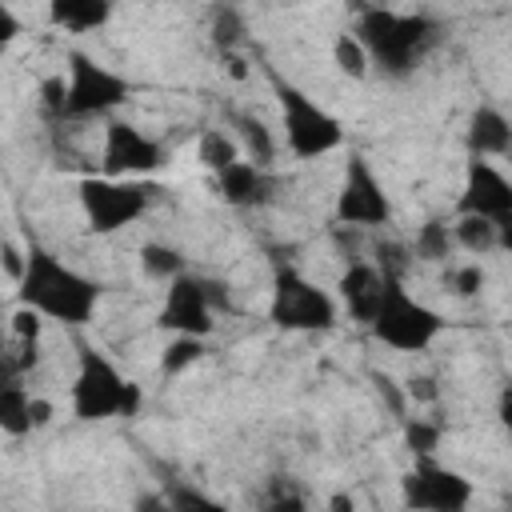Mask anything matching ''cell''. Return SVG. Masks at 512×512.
<instances>
[{
	"mask_svg": "<svg viewBox=\"0 0 512 512\" xmlns=\"http://www.w3.org/2000/svg\"><path fill=\"white\" fill-rule=\"evenodd\" d=\"M16 300L24 308L40 312L44 320L84 328L100 308V284L92 276H84L80 268L64 264L56 252L28 244L20 276H16Z\"/></svg>",
	"mask_w": 512,
	"mask_h": 512,
	"instance_id": "1",
	"label": "cell"
},
{
	"mask_svg": "<svg viewBox=\"0 0 512 512\" xmlns=\"http://www.w3.org/2000/svg\"><path fill=\"white\" fill-rule=\"evenodd\" d=\"M352 36L364 44L368 64H376L388 80H408L420 60L440 44V20L424 12H392L384 4L360 8Z\"/></svg>",
	"mask_w": 512,
	"mask_h": 512,
	"instance_id": "2",
	"label": "cell"
},
{
	"mask_svg": "<svg viewBox=\"0 0 512 512\" xmlns=\"http://www.w3.org/2000/svg\"><path fill=\"white\" fill-rule=\"evenodd\" d=\"M144 404V392L136 380H128L104 352L92 344L76 348V376H72V416L84 424L100 420H128Z\"/></svg>",
	"mask_w": 512,
	"mask_h": 512,
	"instance_id": "3",
	"label": "cell"
},
{
	"mask_svg": "<svg viewBox=\"0 0 512 512\" xmlns=\"http://www.w3.org/2000/svg\"><path fill=\"white\" fill-rule=\"evenodd\" d=\"M272 88H276V100H280L284 144L296 160H320V156H328L344 144V124L324 104H316L304 88H296L280 76H272Z\"/></svg>",
	"mask_w": 512,
	"mask_h": 512,
	"instance_id": "4",
	"label": "cell"
},
{
	"mask_svg": "<svg viewBox=\"0 0 512 512\" xmlns=\"http://www.w3.org/2000/svg\"><path fill=\"white\" fill-rule=\"evenodd\" d=\"M372 336L396 352H424L440 332H444V316L436 308H428L424 300H416L404 280L384 276V296L380 308L372 316Z\"/></svg>",
	"mask_w": 512,
	"mask_h": 512,
	"instance_id": "5",
	"label": "cell"
},
{
	"mask_svg": "<svg viewBox=\"0 0 512 512\" xmlns=\"http://www.w3.org/2000/svg\"><path fill=\"white\" fill-rule=\"evenodd\" d=\"M268 320L284 332H328L340 320V304L328 288L312 284L304 272L280 264L272 272V300Z\"/></svg>",
	"mask_w": 512,
	"mask_h": 512,
	"instance_id": "6",
	"label": "cell"
},
{
	"mask_svg": "<svg viewBox=\"0 0 512 512\" xmlns=\"http://www.w3.org/2000/svg\"><path fill=\"white\" fill-rule=\"evenodd\" d=\"M68 76H64V120H92V116H108L120 104H128L132 84L128 76H120L116 68L100 64L96 56L72 48L64 60Z\"/></svg>",
	"mask_w": 512,
	"mask_h": 512,
	"instance_id": "7",
	"label": "cell"
},
{
	"mask_svg": "<svg viewBox=\"0 0 512 512\" xmlns=\"http://www.w3.org/2000/svg\"><path fill=\"white\" fill-rule=\"evenodd\" d=\"M152 196L156 188L132 176H84L80 180V212L96 236L136 224L152 208Z\"/></svg>",
	"mask_w": 512,
	"mask_h": 512,
	"instance_id": "8",
	"label": "cell"
},
{
	"mask_svg": "<svg viewBox=\"0 0 512 512\" xmlns=\"http://www.w3.org/2000/svg\"><path fill=\"white\" fill-rule=\"evenodd\" d=\"M336 224L340 228H384L392 224V200L376 176V168L368 164L364 152H352L340 176V192H336Z\"/></svg>",
	"mask_w": 512,
	"mask_h": 512,
	"instance_id": "9",
	"label": "cell"
},
{
	"mask_svg": "<svg viewBox=\"0 0 512 512\" xmlns=\"http://www.w3.org/2000/svg\"><path fill=\"white\" fill-rule=\"evenodd\" d=\"M400 500L416 512H464L472 504V480L432 456H416V464L400 476Z\"/></svg>",
	"mask_w": 512,
	"mask_h": 512,
	"instance_id": "10",
	"label": "cell"
},
{
	"mask_svg": "<svg viewBox=\"0 0 512 512\" xmlns=\"http://www.w3.org/2000/svg\"><path fill=\"white\" fill-rule=\"evenodd\" d=\"M168 164V144L148 136L132 120H108L104 124V148H100V168L104 176H148Z\"/></svg>",
	"mask_w": 512,
	"mask_h": 512,
	"instance_id": "11",
	"label": "cell"
},
{
	"mask_svg": "<svg viewBox=\"0 0 512 512\" xmlns=\"http://www.w3.org/2000/svg\"><path fill=\"white\" fill-rule=\"evenodd\" d=\"M472 212L492 220L504 236H512V180L488 160V156H472L464 168V192L456 200V216Z\"/></svg>",
	"mask_w": 512,
	"mask_h": 512,
	"instance_id": "12",
	"label": "cell"
},
{
	"mask_svg": "<svg viewBox=\"0 0 512 512\" xmlns=\"http://www.w3.org/2000/svg\"><path fill=\"white\" fill-rule=\"evenodd\" d=\"M156 328L164 332H188V336H208L216 328V312L204 292V276L180 272L164 284V304L156 312Z\"/></svg>",
	"mask_w": 512,
	"mask_h": 512,
	"instance_id": "13",
	"label": "cell"
},
{
	"mask_svg": "<svg viewBox=\"0 0 512 512\" xmlns=\"http://www.w3.org/2000/svg\"><path fill=\"white\" fill-rule=\"evenodd\" d=\"M216 196L232 208H264L276 196V176L244 156H236L232 164H224L216 172Z\"/></svg>",
	"mask_w": 512,
	"mask_h": 512,
	"instance_id": "14",
	"label": "cell"
},
{
	"mask_svg": "<svg viewBox=\"0 0 512 512\" xmlns=\"http://www.w3.org/2000/svg\"><path fill=\"white\" fill-rule=\"evenodd\" d=\"M380 296H384V276L372 260H352L348 256V268L340 272L336 280V300L344 304V312L356 320V324H372L376 308H380Z\"/></svg>",
	"mask_w": 512,
	"mask_h": 512,
	"instance_id": "15",
	"label": "cell"
},
{
	"mask_svg": "<svg viewBox=\"0 0 512 512\" xmlns=\"http://www.w3.org/2000/svg\"><path fill=\"white\" fill-rule=\"evenodd\" d=\"M464 144H468V156H508V148H512L508 116L492 104L472 108L468 128H464Z\"/></svg>",
	"mask_w": 512,
	"mask_h": 512,
	"instance_id": "16",
	"label": "cell"
},
{
	"mask_svg": "<svg viewBox=\"0 0 512 512\" xmlns=\"http://www.w3.org/2000/svg\"><path fill=\"white\" fill-rule=\"evenodd\" d=\"M112 16V0H48V20L64 32H96Z\"/></svg>",
	"mask_w": 512,
	"mask_h": 512,
	"instance_id": "17",
	"label": "cell"
},
{
	"mask_svg": "<svg viewBox=\"0 0 512 512\" xmlns=\"http://www.w3.org/2000/svg\"><path fill=\"white\" fill-rule=\"evenodd\" d=\"M452 244L472 252V256H488L496 248H512V236H504L492 220L484 216H472V212H460L456 224H452Z\"/></svg>",
	"mask_w": 512,
	"mask_h": 512,
	"instance_id": "18",
	"label": "cell"
},
{
	"mask_svg": "<svg viewBox=\"0 0 512 512\" xmlns=\"http://www.w3.org/2000/svg\"><path fill=\"white\" fill-rule=\"evenodd\" d=\"M232 136L244 148V160L260 164V168H272V160H276V136H272V128L260 116L232 112Z\"/></svg>",
	"mask_w": 512,
	"mask_h": 512,
	"instance_id": "19",
	"label": "cell"
},
{
	"mask_svg": "<svg viewBox=\"0 0 512 512\" xmlns=\"http://www.w3.org/2000/svg\"><path fill=\"white\" fill-rule=\"evenodd\" d=\"M28 388L20 376H4L0 380V432L4 436H28L32 432V416H28Z\"/></svg>",
	"mask_w": 512,
	"mask_h": 512,
	"instance_id": "20",
	"label": "cell"
},
{
	"mask_svg": "<svg viewBox=\"0 0 512 512\" xmlns=\"http://www.w3.org/2000/svg\"><path fill=\"white\" fill-rule=\"evenodd\" d=\"M452 224L448 220H440V216H432V220H424L420 228H416V240H412V260H420V264H448V256H452Z\"/></svg>",
	"mask_w": 512,
	"mask_h": 512,
	"instance_id": "21",
	"label": "cell"
},
{
	"mask_svg": "<svg viewBox=\"0 0 512 512\" xmlns=\"http://www.w3.org/2000/svg\"><path fill=\"white\" fill-rule=\"evenodd\" d=\"M140 272L156 284H168L172 276L188 272V260L180 256V248H172L164 240H148V244H140Z\"/></svg>",
	"mask_w": 512,
	"mask_h": 512,
	"instance_id": "22",
	"label": "cell"
},
{
	"mask_svg": "<svg viewBox=\"0 0 512 512\" xmlns=\"http://www.w3.org/2000/svg\"><path fill=\"white\" fill-rule=\"evenodd\" d=\"M204 360V336H188V332H172V340L164 344V352H160V376H180V372H188L192 364H200Z\"/></svg>",
	"mask_w": 512,
	"mask_h": 512,
	"instance_id": "23",
	"label": "cell"
},
{
	"mask_svg": "<svg viewBox=\"0 0 512 512\" xmlns=\"http://www.w3.org/2000/svg\"><path fill=\"white\" fill-rule=\"evenodd\" d=\"M240 156V144H236V136L232 132H224V128H204L200 132V140H196V160L216 176L224 164H232Z\"/></svg>",
	"mask_w": 512,
	"mask_h": 512,
	"instance_id": "24",
	"label": "cell"
},
{
	"mask_svg": "<svg viewBox=\"0 0 512 512\" xmlns=\"http://www.w3.org/2000/svg\"><path fill=\"white\" fill-rule=\"evenodd\" d=\"M208 32H212V44H216L220 52H236V48L244 44V36H248L244 16H240L236 4H216V8H212V20H208Z\"/></svg>",
	"mask_w": 512,
	"mask_h": 512,
	"instance_id": "25",
	"label": "cell"
},
{
	"mask_svg": "<svg viewBox=\"0 0 512 512\" xmlns=\"http://www.w3.org/2000/svg\"><path fill=\"white\" fill-rule=\"evenodd\" d=\"M332 64H336L344 76H352V80H364V76H368V52H364V44H360L352 32H340V36L332 40Z\"/></svg>",
	"mask_w": 512,
	"mask_h": 512,
	"instance_id": "26",
	"label": "cell"
},
{
	"mask_svg": "<svg viewBox=\"0 0 512 512\" xmlns=\"http://www.w3.org/2000/svg\"><path fill=\"white\" fill-rule=\"evenodd\" d=\"M440 436H444V428L436 420H424V416H408L404 420V448L412 456H432L440 448Z\"/></svg>",
	"mask_w": 512,
	"mask_h": 512,
	"instance_id": "27",
	"label": "cell"
},
{
	"mask_svg": "<svg viewBox=\"0 0 512 512\" xmlns=\"http://www.w3.org/2000/svg\"><path fill=\"white\" fill-rule=\"evenodd\" d=\"M444 288L460 300H472L484 288V268L480 264H448L444 268Z\"/></svg>",
	"mask_w": 512,
	"mask_h": 512,
	"instance_id": "28",
	"label": "cell"
},
{
	"mask_svg": "<svg viewBox=\"0 0 512 512\" xmlns=\"http://www.w3.org/2000/svg\"><path fill=\"white\" fill-rule=\"evenodd\" d=\"M376 268H380V276H396V280H404L408 276V268L416 264L412 260V252L404 248V244H396V240H380L376 244V260H372Z\"/></svg>",
	"mask_w": 512,
	"mask_h": 512,
	"instance_id": "29",
	"label": "cell"
},
{
	"mask_svg": "<svg viewBox=\"0 0 512 512\" xmlns=\"http://www.w3.org/2000/svg\"><path fill=\"white\" fill-rule=\"evenodd\" d=\"M164 500H168V508H176V512H188V508L220 512V508H224V504H220L216 496H208V492H200V488H188V484H168Z\"/></svg>",
	"mask_w": 512,
	"mask_h": 512,
	"instance_id": "30",
	"label": "cell"
},
{
	"mask_svg": "<svg viewBox=\"0 0 512 512\" xmlns=\"http://www.w3.org/2000/svg\"><path fill=\"white\" fill-rule=\"evenodd\" d=\"M264 504L272 508V512H300L308 500L296 492V484H292V476H272V488H268V496H264Z\"/></svg>",
	"mask_w": 512,
	"mask_h": 512,
	"instance_id": "31",
	"label": "cell"
},
{
	"mask_svg": "<svg viewBox=\"0 0 512 512\" xmlns=\"http://www.w3.org/2000/svg\"><path fill=\"white\" fill-rule=\"evenodd\" d=\"M40 328H44L40 312H32V308L20 304V312L12 316V336H20V340H40Z\"/></svg>",
	"mask_w": 512,
	"mask_h": 512,
	"instance_id": "32",
	"label": "cell"
},
{
	"mask_svg": "<svg viewBox=\"0 0 512 512\" xmlns=\"http://www.w3.org/2000/svg\"><path fill=\"white\" fill-rule=\"evenodd\" d=\"M40 96H44V108L64 120V76H48V80L40 84Z\"/></svg>",
	"mask_w": 512,
	"mask_h": 512,
	"instance_id": "33",
	"label": "cell"
},
{
	"mask_svg": "<svg viewBox=\"0 0 512 512\" xmlns=\"http://www.w3.org/2000/svg\"><path fill=\"white\" fill-rule=\"evenodd\" d=\"M436 396H440V388H436L432 376H412V380H408V400H416V404H436Z\"/></svg>",
	"mask_w": 512,
	"mask_h": 512,
	"instance_id": "34",
	"label": "cell"
},
{
	"mask_svg": "<svg viewBox=\"0 0 512 512\" xmlns=\"http://www.w3.org/2000/svg\"><path fill=\"white\" fill-rule=\"evenodd\" d=\"M20 36V16L8 8V0H0V52Z\"/></svg>",
	"mask_w": 512,
	"mask_h": 512,
	"instance_id": "35",
	"label": "cell"
},
{
	"mask_svg": "<svg viewBox=\"0 0 512 512\" xmlns=\"http://www.w3.org/2000/svg\"><path fill=\"white\" fill-rule=\"evenodd\" d=\"M376 388H380V396L392 404V416H404V396H400L396 380H392V376H376Z\"/></svg>",
	"mask_w": 512,
	"mask_h": 512,
	"instance_id": "36",
	"label": "cell"
},
{
	"mask_svg": "<svg viewBox=\"0 0 512 512\" xmlns=\"http://www.w3.org/2000/svg\"><path fill=\"white\" fill-rule=\"evenodd\" d=\"M52 412H56V408H52V400H44V396H32V400H28V416H32V428H44V424L52 420Z\"/></svg>",
	"mask_w": 512,
	"mask_h": 512,
	"instance_id": "37",
	"label": "cell"
},
{
	"mask_svg": "<svg viewBox=\"0 0 512 512\" xmlns=\"http://www.w3.org/2000/svg\"><path fill=\"white\" fill-rule=\"evenodd\" d=\"M0 256H4V268L12 272V280H16V276H20V264H24V252H20L16 244L4 240V244H0Z\"/></svg>",
	"mask_w": 512,
	"mask_h": 512,
	"instance_id": "38",
	"label": "cell"
},
{
	"mask_svg": "<svg viewBox=\"0 0 512 512\" xmlns=\"http://www.w3.org/2000/svg\"><path fill=\"white\" fill-rule=\"evenodd\" d=\"M220 60H224V68H228V76H232V80H244V76H248L244 60H240L236 52H220Z\"/></svg>",
	"mask_w": 512,
	"mask_h": 512,
	"instance_id": "39",
	"label": "cell"
},
{
	"mask_svg": "<svg viewBox=\"0 0 512 512\" xmlns=\"http://www.w3.org/2000/svg\"><path fill=\"white\" fill-rule=\"evenodd\" d=\"M508 420H512V392L504 388L500 392V424H508Z\"/></svg>",
	"mask_w": 512,
	"mask_h": 512,
	"instance_id": "40",
	"label": "cell"
},
{
	"mask_svg": "<svg viewBox=\"0 0 512 512\" xmlns=\"http://www.w3.org/2000/svg\"><path fill=\"white\" fill-rule=\"evenodd\" d=\"M328 504H332V508H340V512H344V508H352V500H348V496H332Z\"/></svg>",
	"mask_w": 512,
	"mask_h": 512,
	"instance_id": "41",
	"label": "cell"
}]
</instances>
